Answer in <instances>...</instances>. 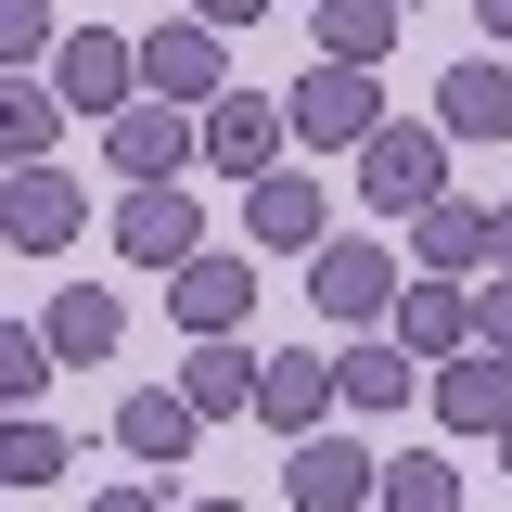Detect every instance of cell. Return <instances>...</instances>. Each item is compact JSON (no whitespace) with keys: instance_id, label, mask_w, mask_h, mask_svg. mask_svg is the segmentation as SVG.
<instances>
[{"instance_id":"cell-34","label":"cell","mask_w":512,"mask_h":512,"mask_svg":"<svg viewBox=\"0 0 512 512\" xmlns=\"http://www.w3.org/2000/svg\"><path fill=\"white\" fill-rule=\"evenodd\" d=\"M500 474H512V436H500Z\"/></svg>"},{"instance_id":"cell-17","label":"cell","mask_w":512,"mask_h":512,"mask_svg":"<svg viewBox=\"0 0 512 512\" xmlns=\"http://www.w3.org/2000/svg\"><path fill=\"white\" fill-rule=\"evenodd\" d=\"M346 397V372L333 359H269L256 372V423H282V436H320V410Z\"/></svg>"},{"instance_id":"cell-16","label":"cell","mask_w":512,"mask_h":512,"mask_svg":"<svg viewBox=\"0 0 512 512\" xmlns=\"http://www.w3.org/2000/svg\"><path fill=\"white\" fill-rule=\"evenodd\" d=\"M410 256H423L436 282H461L474 256H500V218H487V205H461V192H436V205L410 218Z\"/></svg>"},{"instance_id":"cell-13","label":"cell","mask_w":512,"mask_h":512,"mask_svg":"<svg viewBox=\"0 0 512 512\" xmlns=\"http://www.w3.org/2000/svg\"><path fill=\"white\" fill-rule=\"evenodd\" d=\"M436 128H448V141H500V128H512V64L500 52L448 64V77H436Z\"/></svg>"},{"instance_id":"cell-33","label":"cell","mask_w":512,"mask_h":512,"mask_svg":"<svg viewBox=\"0 0 512 512\" xmlns=\"http://www.w3.org/2000/svg\"><path fill=\"white\" fill-rule=\"evenodd\" d=\"M192 512H244V500H192Z\"/></svg>"},{"instance_id":"cell-21","label":"cell","mask_w":512,"mask_h":512,"mask_svg":"<svg viewBox=\"0 0 512 512\" xmlns=\"http://www.w3.org/2000/svg\"><path fill=\"white\" fill-rule=\"evenodd\" d=\"M52 141H64V90L52 77H13L0 90V154L13 167H52Z\"/></svg>"},{"instance_id":"cell-5","label":"cell","mask_w":512,"mask_h":512,"mask_svg":"<svg viewBox=\"0 0 512 512\" xmlns=\"http://www.w3.org/2000/svg\"><path fill=\"white\" fill-rule=\"evenodd\" d=\"M141 90L205 116V103L231 90V52H218V26H205V13H192V26H154V39H141Z\"/></svg>"},{"instance_id":"cell-29","label":"cell","mask_w":512,"mask_h":512,"mask_svg":"<svg viewBox=\"0 0 512 512\" xmlns=\"http://www.w3.org/2000/svg\"><path fill=\"white\" fill-rule=\"evenodd\" d=\"M90 512H180V500H167V487H103Z\"/></svg>"},{"instance_id":"cell-27","label":"cell","mask_w":512,"mask_h":512,"mask_svg":"<svg viewBox=\"0 0 512 512\" xmlns=\"http://www.w3.org/2000/svg\"><path fill=\"white\" fill-rule=\"evenodd\" d=\"M52 372H64V359H52V333H39V320H0V384H13V397H39Z\"/></svg>"},{"instance_id":"cell-15","label":"cell","mask_w":512,"mask_h":512,"mask_svg":"<svg viewBox=\"0 0 512 512\" xmlns=\"http://www.w3.org/2000/svg\"><path fill=\"white\" fill-rule=\"evenodd\" d=\"M167 308H180V333H231L256 308V269L244 256H192V269H167Z\"/></svg>"},{"instance_id":"cell-28","label":"cell","mask_w":512,"mask_h":512,"mask_svg":"<svg viewBox=\"0 0 512 512\" xmlns=\"http://www.w3.org/2000/svg\"><path fill=\"white\" fill-rule=\"evenodd\" d=\"M474 346H500V359H512V282H487V295H474Z\"/></svg>"},{"instance_id":"cell-6","label":"cell","mask_w":512,"mask_h":512,"mask_svg":"<svg viewBox=\"0 0 512 512\" xmlns=\"http://www.w3.org/2000/svg\"><path fill=\"white\" fill-rule=\"evenodd\" d=\"M52 90L77 103V116H128L141 103V39H103V26H77L52 52Z\"/></svg>"},{"instance_id":"cell-4","label":"cell","mask_w":512,"mask_h":512,"mask_svg":"<svg viewBox=\"0 0 512 512\" xmlns=\"http://www.w3.org/2000/svg\"><path fill=\"white\" fill-rule=\"evenodd\" d=\"M282 141H295V103H269V90H218L205 103V167H231V180H269Z\"/></svg>"},{"instance_id":"cell-3","label":"cell","mask_w":512,"mask_h":512,"mask_svg":"<svg viewBox=\"0 0 512 512\" xmlns=\"http://www.w3.org/2000/svg\"><path fill=\"white\" fill-rule=\"evenodd\" d=\"M372 128H384L372 64H308V90H295V141H308V154H359Z\"/></svg>"},{"instance_id":"cell-19","label":"cell","mask_w":512,"mask_h":512,"mask_svg":"<svg viewBox=\"0 0 512 512\" xmlns=\"http://www.w3.org/2000/svg\"><path fill=\"white\" fill-rule=\"evenodd\" d=\"M116 436H128V461H154V474H167V461H192V436H205V410H192L180 384H167V397L141 384V397L116 410Z\"/></svg>"},{"instance_id":"cell-7","label":"cell","mask_w":512,"mask_h":512,"mask_svg":"<svg viewBox=\"0 0 512 512\" xmlns=\"http://www.w3.org/2000/svg\"><path fill=\"white\" fill-rule=\"evenodd\" d=\"M282 500H295V512H359V500H384V461H372L359 436H295Z\"/></svg>"},{"instance_id":"cell-10","label":"cell","mask_w":512,"mask_h":512,"mask_svg":"<svg viewBox=\"0 0 512 512\" xmlns=\"http://www.w3.org/2000/svg\"><path fill=\"white\" fill-rule=\"evenodd\" d=\"M116 256H141V269H192V256H205V218H192V192H180V180L128 192V205H116Z\"/></svg>"},{"instance_id":"cell-18","label":"cell","mask_w":512,"mask_h":512,"mask_svg":"<svg viewBox=\"0 0 512 512\" xmlns=\"http://www.w3.org/2000/svg\"><path fill=\"white\" fill-rule=\"evenodd\" d=\"M397 346H410V359H461V346H474V295H461V282H410V295H397Z\"/></svg>"},{"instance_id":"cell-26","label":"cell","mask_w":512,"mask_h":512,"mask_svg":"<svg viewBox=\"0 0 512 512\" xmlns=\"http://www.w3.org/2000/svg\"><path fill=\"white\" fill-rule=\"evenodd\" d=\"M0 52H13V77H39V64L64 52V39H52V0H0Z\"/></svg>"},{"instance_id":"cell-20","label":"cell","mask_w":512,"mask_h":512,"mask_svg":"<svg viewBox=\"0 0 512 512\" xmlns=\"http://www.w3.org/2000/svg\"><path fill=\"white\" fill-rule=\"evenodd\" d=\"M320 26V64H384L397 52V0H308Z\"/></svg>"},{"instance_id":"cell-12","label":"cell","mask_w":512,"mask_h":512,"mask_svg":"<svg viewBox=\"0 0 512 512\" xmlns=\"http://www.w3.org/2000/svg\"><path fill=\"white\" fill-rule=\"evenodd\" d=\"M244 231L256 244H333V205L308 167H269V180H244Z\"/></svg>"},{"instance_id":"cell-11","label":"cell","mask_w":512,"mask_h":512,"mask_svg":"<svg viewBox=\"0 0 512 512\" xmlns=\"http://www.w3.org/2000/svg\"><path fill=\"white\" fill-rule=\"evenodd\" d=\"M0 244L13 256L77 244V180H64V167H13V180H0Z\"/></svg>"},{"instance_id":"cell-23","label":"cell","mask_w":512,"mask_h":512,"mask_svg":"<svg viewBox=\"0 0 512 512\" xmlns=\"http://www.w3.org/2000/svg\"><path fill=\"white\" fill-rule=\"evenodd\" d=\"M103 346H116V295H90V282L52 295V359H103Z\"/></svg>"},{"instance_id":"cell-24","label":"cell","mask_w":512,"mask_h":512,"mask_svg":"<svg viewBox=\"0 0 512 512\" xmlns=\"http://www.w3.org/2000/svg\"><path fill=\"white\" fill-rule=\"evenodd\" d=\"M52 474H64V436L39 423V410H26V423L0 436V487H52Z\"/></svg>"},{"instance_id":"cell-1","label":"cell","mask_w":512,"mask_h":512,"mask_svg":"<svg viewBox=\"0 0 512 512\" xmlns=\"http://www.w3.org/2000/svg\"><path fill=\"white\" fill-rule=\"evenodd\" d=\"M436 192H448V128L384 116L372 141H359V205H384V218H423Z\"/></svg>"},{"instance_id":"cell-32","label":"cell","mask_w":512,"mask_h":512,"mask_svg":"<svg viewBox=\"0 0 512 512\" xmlns=\"http://www.w3.org/2000/svg\"><path fill=\"white\" fill-rule=\"evenodd\" d=\"M487 218H500V269H512V205H487Z\"/></svg>"},{"instance_id":"cell-9","label":"cell","mask_w":512,"mask_h":512,"mask_svg":"<svg viewBox=\"0 0 512 512\" xmlns=\"http://www.w3.org/2000/svg\"><path fill=\"white\" fill-rule=\"evenodd\" d=\"M308 295H320V320H384L397 308V256H372L359 231H333V244L308 256Z\"/></svg>"},{"instance_id":"cell-25","label":"cell","mask_w":512,"mask_h":512,"mask_svg":"<svg viewBox=\"0 0 512 512\" xmlns=\"http://www.w3.org/2000/svg\"><path fill=\"white\" fill-rule=\"evenodd\" d=\"M384 512H461V474L448 461H384Z\"/></svg>"},{"instance_id":"cell-30","label":"cell","mask_w":512,"mask_h":512,"mask_svg":"<svg viewBox=\"0 0 512 512\" xmlns=\"http://www.w3.org/2000/svg\"><path fill=\"white\" fill-rule=\"evenodd\" d=\"M256 13H269V0H205V26H256Z\"/></svg>"},{"instance_id":"cell-2","label":"cell","mask_w":512,"mask_h":512,"mask_svg":"<svg viewBox=\"0 0 512 512\" xmlns=\"http://www.w3.org/2000/svg\"><path fill=\"white\" fill-rule=\"evenodd\" d=\"M192 154H205V116H192V103H154V90H141V103H128V116H103V167H116L128 192H154V180H180Z\"/></svg>"},{"instance_id":"cell-8","label":"cell","mask_w":512,"mask_h":512,"mask_svg":"<svg viewBox=\"0 0 512 512\" xmlns=\"http://www.w3.org/2000/svg\"><path fill=\"white\" fill-rule=\"evenodd\" d=\"M423 397H436L448 436H512V359H500V346H461V359H448Z\"/></svg>"},{"instance_id":"cell-31","label":"cell","mask_w":512,"mask_h":512,"mask_svg":"<svg viewBox=\"0 0 512 512\" xmlns=\"http://www.w3.org/2000/svg\"><path fill=\"white\" fill-rule=\"evenodd\" d=\"M474 13H487V39H512V0H474Z\"/></svg>"},{"instance_id":"cell-14","label":"cell","mask_w":512,"mask_h":512,"mask_svg":"<svg viewBox=\"0 0 512 512\" xmlns=\"http://www.w3.org/2000/svg\"><path fill=\"white\" fill-rule=\"evenodd\" d=\"M256 372H269V346H231V333H192V372H180V397L205 410V423H231V410H256Z\"/></svg>"},{"instance_id":"cell-22","label":"cell","mask_w":512,"mask_h":512,"mask_svg":"<svg viewBox=\"0 0 512 512\" xmlns=\"http://www.w3.org/2000/svg\"><path fill=\"white\" fill-rule=\"evenodd\" d=\"M346 372V410H410L423 372H410V346H359V359H333Z\"/></svg>"},{"instance_id":"cell-35","label":"cell","mask_w":512,"mask_h":512,"mask_svg":"<svg viewBox=\"0 0 512 512\" xmlns=\"http://www.w3.org/2000/svg\"><path fill=\"white\" fill-rule=\"evenodd\" d=\"M397 13H410V0H397Z\"/></svg>"}]
</instances>
